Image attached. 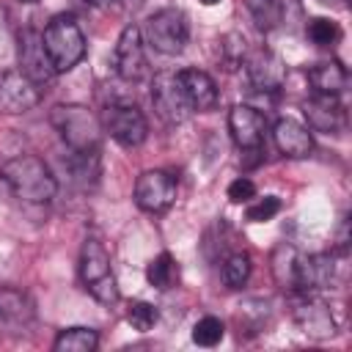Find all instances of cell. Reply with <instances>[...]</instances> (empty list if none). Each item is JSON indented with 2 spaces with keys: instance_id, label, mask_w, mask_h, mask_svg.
<instances>
[{
  "instance_id": "cell-4",
  "label": "cell",
  "mask_w": 352,
  "mask_h": 352,
  "mask_svg": "<svg viewBox=\"0 0 352 352\" xmlns=\"http://www.w3.org/2000/svg\"><path fill=\"white\" fill-rule=\"evenodd\" d=\"M80 278L91 297L102 305H113L118 300V283L110 270V253L96 236H88L80 253Z\"/></svg>"
},
{
  "instance_id": "cell-9",
  "label": "cell",
  "mask_w": 352,
  "mask_h": 352,
  "mask_svg": "<svg viewBox=\"0 0 352 352\" xmlns=\"http://www.w3.org/2000/svg\"><path fill=\"white\" fill-rule=\"evenodd\" d=\"M151 104H154L157 116L165 124H170V126L184 124L187 116L192 113L190 104H187V99H184V91L179 85V77L170 74V72L154 74V80H151Z\"/></svg>"
},
{
  "instance_id": "cell-1",
  "label": "cell",
  "mask_w": 352,
  "mask_h": 352,
  "mask_svg": "<svg viewBox=\"0 0 352 352\" xmlns=\"http://www.w3.org/2000/svg\"><path fill=\"white\" fill-rule=\"evenodd\" d=\"M0 179L8 184V190L28 204H47L55 198L58 182L52 170L44 165V160L22 154L0 165Z\"/></svg>"
},
{
  "instance_id": "cell-13",
  "label": "cell",
  "mask_w": 352,
  "mask_h": 352,
  "mask_svg": "<svg viewBox=\"0 0 352 352\" xmlns=\"http://www.w3.org/2000/svg\"><path fill=\"white\" fill-rule=\"evenodd\" d=\"M245 74L258 94H275L286 82V63L272 50H256L245 58Z\"/></svg>"
},
{
  "instance_id": "cell-29",
  "label": "cell",
  "mask_w": 352,
  "mask_h": 352,
  "mask_svg": "<svg viewBox=\"0 0 352 352\" xmlns=\"http://www.w3.org/2000/svg\"><path fill=\"white\" fill-rule=\"evenodd\" d=\"M253 195H256V184H253L248 176H239V179H234V182L228 184V198H231L234 204H248Z\"/></svg>"
},
{
  "instance_id": "cell-21",
  "label": "cell",
  "mask_w": 352,
  "mask_h": 352,
  "mask_svg": "<svg viewBox=\"0 0 352 352\" xmlns=\"http://www.w3.org/2000/svg\"><path fill=\"white\" fill-rule=\"evenodd\" d=\"M55 352H94L99 346V333L94 327H66L55 338Z\"/></svg>"
},
{
  "instance_id": "cell-28",
  "label": "cell",
  "mask_w": 352,
  "mask_h": 352,
  "mask_svg": "<svg viewBox=\"0 0 352 352\" xmlns=\"http://www.w3.org/2000/svg\"><path fill=\"white\" fill-rule=\"evenodd\" d=\"M278 212H280V198L278 195H264L261 201H256L248 209V220L250 223H264V220H272Z\"/></svg>"
},
{
  "instance_id": "cell-18",
  "label": "cell",
  "mask_w": 352,
  "mask_h": 352,
  "mask_svg": "<svg viewBox=\"0 0 352 352\" xmlns=\"http://www.w3.org/2000/svg\"><path fill=\"white\" fill-rule=\"evenodd\" d=\"M272 138H275L278 151L292 160L311 157V151H314V138H311L308 126H302L294 118H278L272 126Z\"/></svg>"
},
{
  "instance_id": "cell-5",
  "label": "cell",
  "mask_w": 352,
  "mask_h": 352,
  "mask_svg": "<svg viewBox=\"0 0 352 352\" xmlns=\"http://www.w3.org/2000/svg\"><path fill=\"white\" fill-rule=\"evenodd\" d=\"M102 132H107L118 146L135 148L148 138V121L135 102L113 99L102 113Z\"/></svg>"
},
{
  "instance_id": "cell-14",
  "label": "cell",
  "mask_w": 352,
  "mask_h": 352,
  "mask_svg": "<svg viewBox=\"0 0 352 352\" xmlns=\"http://www.w3.org/2000/svg\"><path fill=\"white\" fill-rule=\"evenodd\" d=\"M294 322L300 324V330L311 338H333L336 336V322L330 308L316 297V294H297L294 300Z\"/></svg>"
},
{
  "instance_id": "cell-19",
  "label": "cell",
  "mask_w": 352,
  "mask_h": 352,
  "mask_svg": "<svg viewBox=\"0 0 352 352\" xmlns=\"http://www.w3.org/2000/svg\"><path fill=\"white\" fill-rule=\"evenodd\" d=\"M248 11L258 30H278L292 25V16H300L294 0H248Z\"/></svg>"
},
{
  "instance_id": "cell-27",
  "label": "cell",
  "mask_w": 352,
  "mask_h": 352,
  "mask_svg": "<svg viewBox=\"0 0 352 352\" xmlns=\"http://www.w3.org/2000/svg\"><path fill=\"white\" fill-rule=\"evenodd\" d=\"M126 319H129V324H132L135 330L146 333V330H151L154 322H157V308H154L151 302H146V300H138V302L129 305Z\"/></svg>"
},
{
  "instance_id": "cell-3",
  "label": "cell",
  "mask_w": 352,
  "mask_h": 352,
  "mask_svg": "<svg viewBox=\"0 0 352 352\" xmlns=\"http://www.w3.org/2000/svg\"><path fill=\"white\" fill-rule=\"evenodd\" d=\"M41 38H44V50L52 60L55 74L74 69L85 55V36H82V30L72 14L52 16V22L44 28Z\"/></svg>"
},
{
  "instance_id": "cell-10",
  "label": "cell",
  "mask_w": 352,
  "mask_h": 352,
  "mask_svg": "<svg viewBox=\"0 0 352 352\" xmlns=\"http://www.w3.org/2000/svg\"><path fill=\"white\" fill-rule=\"evenodd\" d=\"M176 201V176L170 170L154 168V170H143L135 182V204L143 212H165L170 204Z\"/></svg>"
},
{
  "instance_id": "cell-23",
  "label": "cell",
  "mask_w": 352,
  "mask_h": 352,
  "mask_svg": "<svg viewBox=\"0 0 352 352\" xmlns=\"http://www.w3.org/2000/svg\"><path fill=\"white\" fill-rule=\"evenodd\" d=\"M146 278H148V283H151L154 289H160V292L170 289V286L176 283V278H179V270H176L173 256H170V253L154 256V258L148 261V267H146Z\"/></svg>"
},
{
  "instance_id": "cell-12",
  "label": "cell",
  "mask_w": 352,
  "mask_h": 352,
  "mask_svg": "<svg viewBox=\"0 0 352 352\" xmlns=\"http://www.w3.org/2000/svg\"><path fill=\"white\" fill-rule=\"evenodd\" d=\"M38 102H41V85H36L19 69L0 74V113H8V116L28 113Z\"/></svg>"
},
{
  "instance_id": "cell-15",
  "label": "cell",
  "mask_w": 352,
  "mask_h": 352,
  "mask_svg": "<svg viewBox=\"0 0 352 352\" xmlns=\"http://www.w3.org/2000/svg\"><path fill=\"white\" fill-rule=\"evenodd\" d=\"M302 116H305L311 129L324 132V135H338L346 126V113H344L338 96L314 94L311 99L302 102Z\"/></svg>"
},
{
  "instance_id": "cell-32",
  "label": "cell",
  "mask_w": 352,
  "mask_h": 352,
  "mask_svg": "<svg viewBox=\"0 0 352 352\" xmlns=\"http://www.w3.org/2000/svg\"><path fill=\"white\" fill-rule=\"evenodd\" d=\"M19 3H36V0H19Z\"/></svg>"
},
{
  "instance_id": "cell-8",
  "label": "cell",
  "mask_w": 352,
  "mask_h": 352,
  "mask_svg": "<svg viewBox=\"0 0 352 352\" xmlns=\"http://www.w3.org/2000/svg\"><path fill=\"white\" fill-rule=\"evenodd\" d=\"M16 63H19V72L25 77H30L41 88L55 77L52 60H50V55L44 50V38L33 28L19 30V36H16Z\"/></svg>"
},
{
  "instance_id": "cell-7",
  "label": "cell",
  "mask_w": 352,
  "mask_h": 352,
  "mask_svg": "<svg viewBox=\"0 0 352 352\" xmlns=\"http://www.w3.org/2000/svg\"><path fill=\"white\" fill-rule=\"evenodd\" d=\"M113 63H116V74L126 82H140L148 77V60H146V41L140 28L126 25L116 41V52H113Z\"/></svg>"
},
{
  "instance_id": "cell-11",
  "label": "cell",
  "mask_w": 352,
  "mask_h": 352,
  "mask_svg": "<svg viewBox=\"0 0 352 352\" xmlns=\"http://www.w3.org/2000/svg\"><path fill=\"white\" fill-rule=\"evenodd\" d=\"M336 280V256L330 253H314L300 256L294 264V294H319L330 289Z\"/></svg>"
},
{
  "instance_id": "cell-30",
  "label": "cell",
  "mask_w": 352,
  "mask_h": 352,
  "mask_svg": "<svg viewBox=\"0 0 352 352\" xmlns=\"http://www.w3.org/2000/svg\"><path fill=\"white\" fill-rule=\"evenodd\" d=\"M82 3H88V6H110L113 0H82Z\"/></svg>"
},
{
  "instance_id": "cell-22",
  "label": "cell",
  "mask_w": 352,
  "mask_h": 352,
  "mask_svg": "<svg viewBox=\"0 0 352 352\" xmlns=\"http://www.w3.org/2000/svg\"><path fill=\"white\" fill-rule=\"evenodd\" d=\"M250 272H253V261H250V256H248L245 250L231 253V256L223 261V270H220L223 283H226L228 289H242V286L248 283Z\"/></svg>"
},
{
  "instance_id": "cell-16",
  "label": "cell",
  "mask_w": 352,
  "mask_h": 352,
  "mask_svg": "<svg viewBox=\"0 0 352 352\" xmlns=\"http://www.w3.org/2000/svg\"><path fill=\"white\" fill-rule=\"evenodd\" d=\"M228 129L239 148H261L264 132H267V118L261 110H256L250 104H236L228 113Z\"/></svg>"
},
{
  "instance_id": "cell-2",
  "label": "cell",
  "mask_w": 352,
  "mask_h": 352,
  "mask_svg": "<svg viewBox=\"0 0 352 352\" xmlns=\"http://www.w3.org/2000/svg\"><path fill=\"white\" fill-rule=\"evenodd\" d=\"M52 126L58 129L60 140L69 146V151L91 154L99 151L102 143V121L82 104H58L50 113Z\"/></svg>"
},
{
  "instance_id": "cell-26",
  "label": "cell",
  "mask_w": 352,
  "mask_h": 352,
  "mask_svg": "<svg viewBox=\"0 0 352 352\" xmlns=\"http://www.w3.org/2000/svg\"><path fill=\"white\" fill-rule=\"evenodd\" d=\"M308 38L316 47H333L341 38V28H338V22H333L327 16H316L308 22Z\"/></svg>"
},
{
  "instance_id": "cell-24",
  "label": "cell",
  "mask_w": 352,
  "mask_h": 352,
  "mask_svg": "<svg viewBox=\"0 0 352 352\" xmlns=\"http://www.w3.org/2000/svg\"><path fill=\"white\" fill-rule=\"evenodd\" d=\"M294 264H297V250L292 245H280L272 256V272L280 283V289L294 294Z\"/></svg>"
},
{
  "instance_id": "cell-6",
  "label": "cell",
  "mask_w": 352,
  "mask_h": 352,
  "mask_svg": "<svg viewBox=\"0 0 352 352\" xmlns=\"http://www.w3.org/2000/svg\"><path fill=\"white\" fill-rule=\"evenodd\" d=\"M140 33H143V41L157 52L179 55L190 38V22L179 8H160L146 19V28Z\"/></svg>"
},
{
  "instance_id": "cell-31",
  "label": "cell",
  "mask_w": 352,
  "mask_h": 352,
  "mask_svg": "<svg viewBox=\"0 0 352 352\" xmlns=\"http://www.w3.org/2000/svg\"><path fill=\"white\" fill-rule=\"evenodd\" d=\"M204 6H214V3H220V0H201Z\"/></svg>"
},
{
  "instance_id": "cell-17",
  "label": "cell",
  "mask_w": 352,
  "mask_h": 352,
  "mask_svg": "<svg viewBox=\"0 0 352 352\" xmlns=\"http://www.w3.org/2000/svg\"><path fill=\"white\" fill-rule=\"evenodd\" d=\"M176 77H179V85L184 91V99H187L190 110L206 113V110H212L217 104V85L206 72L182 69V72H176Z\"/></svg>"
},
{
  "instance_id": "cell-20",
  "label": "cell",
  "mask_w": 352,
  "mask_h": 352,
  "mask_svg": "<svg viewBox=\"0 0 352 352\" xmlns=\"http://www.w3.org/2000/svg\"><path fill=\"white\" fill-rule=\"evenodd\" d=\"M314 94H327V96H338L346 88V69L338 60H322L316 66H311L305 72Z\"/></svg>"
},
{
  "instance_id": "cell-25",
  "label": "cell",
  "mask_w": 352,
  "mask_h": 352,
  "mask_svg": "<svg viewBox=\"0 0 352 352\" xmlns=\"http://www.w3.org/2000/svg\"><path fill=\"white\" fill-rule=\"evenodd\" d=\"M223 336H226V324L217 316H204L192 327V341L198 346H217L223 341Z\"/></svg>"
}]
</instances>
